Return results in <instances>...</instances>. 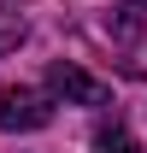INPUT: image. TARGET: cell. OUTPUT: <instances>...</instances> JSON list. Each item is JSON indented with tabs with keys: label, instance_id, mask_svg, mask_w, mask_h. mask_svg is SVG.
I'll list each match as a JSON object with an SVG mask.
<instances>
[{
	"label": "cell",
	"instance_id": "cell-1",
	"mask_svg": "<svg viewBox=\"0 0 147 153\" xmlns=\"http://www.w3.org/2000/svg\"><path fill=\"white\" fill-rule=\"evenodd\" d=\"M47 124H53V94H41V88H0V130L30 135V130H47Z\"/></svg>",
	"mask_w": 147,
	"mask_h": 153
},
{
	"label": "cell",
	"instance_id": "cell-2",
	"mask_svg": "<svg viewBox=\"0 0 147 153\" xmlns=\"http://www.w3.org/2000/svg\"><path fill=\"white\" fill-rule=\"evenodd\" d=\"M47 94L65 100V106H106L112 88L100 76H88L82 65H71V59H53V65H47Z\"/></svg>",
	"mask_w": 147,
	"mask_h": 153
},
{
	"label": "cell",
	"instance_id": "cell-5",
	"mask_svg": "<svg viewBox=\"0 0 147 153\" xmlns=\"http://www.w3.org/2000/svg\"><path fill=\"white\" fill-rule=\"evenodd\" d=\"M129 6H135V12H141V6H147V0H129Z\"/></svg>",
	"mask_w": 147,
	"mask_h": 153
},
{
	"label": "cell",
	"instance_id": "cell-3",
	"mask_svg": "<svg viewBox=\"0 0 147 153\" xmlns=\"http://www.w3.org/2000/svg\"><path fill=\"white\" fill-rule=\"evenodd\" d=\"M94 153H141V147H135V135L124 124H100L94 130Z\"/></svg>",
	"mask_w": 147,
	"mask_h": 153
},
{
	"label": "cell",
	"instance_id": "cell-4",
	"mask_svg": "<svg viewBox=\"0 0 147 153\" xmlns=\"http://www.w3.org/2000/svg\"><path fill=\"white\" fill-rule=\"evenodd\" d=\"M18 41H24V18L18 12H0V59L18 53Z\"/></svg>",
	"mask_w": 147,
	"mask_h": 153
}]
</instances>
